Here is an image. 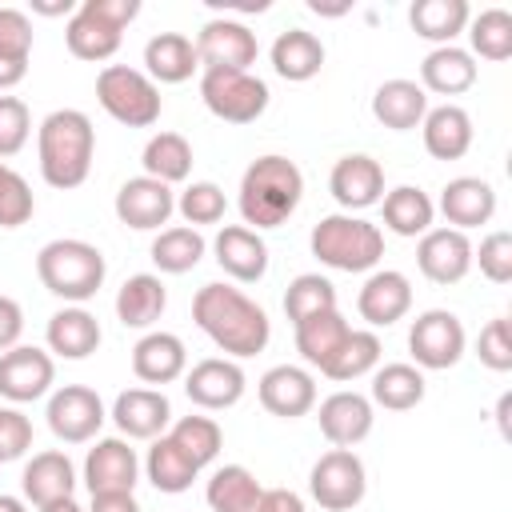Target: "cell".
I'll use <instances>...</instances> for the list:
<instances>
[{"mask_svg": "<svg viewBox=\"0 0 512 512\" xmlns=\"http://www.w3.org/2000/svg\"><path fill=\"white\" fill-rule=\"evenodd\" d=\"M32 448V420L20 408H0V464L20 460Z\"/></svg>", "mask_w": 512, "mask_h": 512, "instance_id": "52", "label": "cell"}, {"mask_svg": "<svg viewBox=\"0 0 512 512\" xmlns=\"http://www.w3.org/2000/svg\"><path fill=\"white\" fill-rule=\"evenodd\" d=\"M144 472H148L152 488H156V492H168V496L188 492L192 480L200 476V468H196L168 436H156V440H152V448H148V456H144Z\"/></svg>", "mask_w": 512, "mask_h": 512, "instance_id": "41", "label": "cell"}, {"mask_svg": "<svg viewBox=\"0 0 512 512\" xmlns=\"http://www.w3.org/2000/svg\"><path fill=\"white\" fill-rule=\"evenodd\" d=\"M440 212H444L448 228H456V232L480 228L496 216V188L480 176H456L440 192Z\"/></svg>", "mask_w": 512, "mask_h": 512, "instance_id": "24", "label": "cell"}, {"mask_svg": "<svg viewBox=\"0 0 512 512\" xmlns=\"http://www.w3.org/2000/svg\"><path fill=\"white\" fill-rule=\"evenodd\" d=\"M376 368H380V336L368 332V328H352L348 340L336 348V356H332L320 372H324L328 380L348 384V380H360V376H368V372H376Z\"/></svg>", "mask_w": 512, "mask_h": 512, "instance_id": "42", "label": "cell"}, {"mask_svg": "<svg viewBox=\"0 0 512 512\" xmlns=\"http://www.w3.org/2000/svg\"><path fill=\"white\" fill-rule=\"evenodd\" d=\"M208 244L200 236V228H188V224H176V228H160L156 240H152V264L164 272V276H184L192 272L200 260H204Z\"/></svg>", "mask_w": 512, "mask_h": 512, "instance_id": "38", "label": "cell"}, {"mask_svg": "<svg viewBox=\"0 0 512 512\" xmlns=\"http://www.w3.org/2000/svg\"><path fill=\"white\" fill-rule=\"evenodd\" d=\"M132 372L144 384H172L188 372V348L176 332H144L132 348Z\"/></svg>", "mask_w": 512, "mask_h": 512, "instance_id": "25", "label": "cell"}, {"mask_svg": "<svg viewBox=\"0 0 512 512\" xmlns=\"http://www.w3.org/2000/svg\"><path fill=\"white\" fill-rule=\"evenodd\" d=\"M32 12H40V16H72L76 4H72V0H56V4H40V0H32Z\"/></svg>", "mask_w": 512, "mask_h": 512, "instance_id": "57", "label": "cell"}, {"mask_svg": "<svg viewBox=\"0 0 512 512\" xmlns=\"http://www.w3.org/2000/svg\"><path fill=\"white\" fill-rule=\"evenodd\" d=\"M32 212H36V200H32L28 180L16 168H4L0 172V228H20L32 220Z\"/></svg>", "mask_w": 512, "mask_h": 512, "instance_id": "47", "label": "cell"}, {"mask_svg": "<svg viewBox=\"0 0 512 512\" xmlns=\"http://www.w3.org/2000/svg\"><path fill=\"white\" fill-rule=\"evenodd\" d=\"M260 492H264V484L244 464H224V468L212 472V480L204 488V500H208L212 512H256Z\"/></svg>", "mask_w": 512, "mask_h": 512, "instance_id": "37", "label": "cell"}, {"mask_svg": "<svg viewBox=\"0 0 512 512\" xmlns=\"http://www.w3.org/2000/svg\"><path fill=\"white\" fill-rule=\"evenodd\" d=\"M4 168H8V164H4V160H0V172H4Z\"/></svg>", "mask_w": 512, "mask_h": 512, "instance_id": "61", "label": "cell"}, {"mask_svg": "<svg viewBox=\"0 0 512 512\" xmlns=\"http://www.w3.org/2000/svg\"><path fill=\"white\" fill-rule=\"evenodd\" d=\"M192 320L228 360L256 356L272 340L268 312L232 284H204L192 296Z\"/></svg>", "mask_w": 512, "mask_h": 512, "instance_id": "1", "label": "cell"}, {"mask_svg": "<svg viewBox=\"0 0 512 512\" xmlns=\"http://www.w3.org/2000/svg\"><path fill=\"white\" fill-rule=\"evenodd\" d=\"M412 308V280L396 268H380L364 280V288L356 292V312L360 320H368L372 328H388L396 320H404Z\"/></svg>", "mask_w": 512, "mask_h": 512, "instance_id": "21", "label": "cell"}, {"mask_svg": "<svg viewBox=\"0 0 512 512\" xmlns=\"http://www.w3.org/2000/svg\"><path fill=\"white\" fill-rule=\"evenodd\" d=\"M328 308H336V288L320 272H300L284 292V312H288L292 324H300L316 312H328Z\"/></svg>", "mask_w": 512, "mask_h": 512, "instance_id": "45", "label": "cell"}, {"mask_svg": "<svg viewBox=\"0 0 512 512\" xmlns=\"http://www.w3.org/2000/svg\"><path fill=\"white\" fill-rule=\"evenodd\" d=\"M508 408H512V396L504 392L500 404H496V420H500V432H504V436H508Z\"/></svg>", "mask_w": 512, "mask_h": 512, "instance_id": "59", "label": "cell"}, {"mask_svg": "<svg viewBox=\"0 0 512 512\" xmlns=\"http://www.w3.org/2000/svg\"><path fill=\"white\" fill-rule=\"evenodd\" d=\"M472 12L464 0H416L408 8V24L420 40H432L436 48L440 44H452L464 28H468Z\"/></svg>", "mask_w": 512, "mask_h": 512, "instance_id": "35", "label": "cell"}, {"mask_svg": "<svg viewBox=\"0 0 512 512\" xmlns=\"http://www.w3.org/2000/svg\"><path fill=\"white\" fill-rule=\"evenodd\" d=\"M140 16V0H84L68 24H64V44L76 60H112L124 28Z\"/></svg>", "mask_w": 512, "mask_h": 512, "instance_id": "6", "label": "cell"}, {"mask_svg": "<svg viewBox=\"0 0 512 512\" xmlns=\"http://www.w3.org/2000/svg\"><path fill=\"white\" fill-rule=\"evenodd\" d=\"M20 492L28 504L44 508L52 500H64L76 492V468L68 460V452L60 448H48V452H36L28 464H24V476H20Z\"/></svg>", "mask_w": 512, "mask_h": 512, "instance_id": "26", "label": "cell"}, {"mask_svg": "<svg viewBox=\"0 0 512 512\" xmlns=\"http://www.w3.org/2000/svg\"><path fill=\"white\" fill-rule=\"evenodd\" d=\"M20 336H24V308H20L12 296L0 292V352L16 348Z\"/></svg>", "mask_w": 512, "mask_h": 512, "instance_id": "53", "label": "cell"}, {"mask_svg": "<svg viewBox=\"0 0 512 512\" xmlns=\"http://www.w3.org/2000/svg\"><path fill=\"white\" fill-rule=\"evenodd\" d=\"M468 44H472V60H508L512 56V16L504 8H484L480 16L468 20Z\"/></svg>", "mask_w": 512, "mask_h": 512, "instance_id": "44", "label": "cell"}, {"mask_svg": "<svg viewBox=\"0 0 512 512\" xmlns=\"http://www.w3.org/2000/svg\"><path fill=\"white\" fill-rule=\"evenodd\" d=\"M196 68H200L196 44L184 32H156L144 44V76L156 88L160 84H184V80H192Z\"/></svg>", "mask_w": 512, "mask_h": 512, "instance_id": "28", "label": "cell"}, {"mask_svg": "<svg viewBox=\"0 0 512 512\" xmlns=\"http://www.w3.org/2000/svg\"><path fill=\"white\" fill-rule=\"evenodd\" d=\"M88 512H140V504L132 492H96Z\"/></svg>", "mask_w": 512, "mask_h": 512, "instance_id": "55", "label": "cell"}, {"mask_svg": "<svg viewBox=\"0 0 512 512\" xmlns=\"http://www.w3.org/2000/svg\"><path fill=\"white\" fill-rule=\"evenodd\" d=\"M96 100L124 128H152L160 120V108H164L160 88L140 68H128V64H104L100 68Z\"/></svg>", "mask_w": 512, "mask_h": 512, "instance_id": "7", "label": "cell"}, {"mask_svg": "<svg viewBox=\"0 0 512 512\" xmlns=\"http://www.w3.org/2000/svg\"><path fill=\"white\" fill-rule=\"evenodd\" d=\"M420 136L432 160H460L472 148V116L460 104L428 108L420 120Z\"/></svg>", "mask_w": 512, "mask_h": 512, "instance_id": "31", "label": "cell"}, {"mask_svg": "<svg viewBox=\"0 0 512 512\" xmlns=\"http://www.w3.org/2000/svg\"><path fill=\"white\" fill-rule=\"evenodd\" d=\"M424 112H428V92H424L416 80L396 76V80H384V84L372 92V116H376L384 128H392V132H412V128H420Z\"/></svg>", "mask_w": 512, "mask_h": 512, "instance_id": "30", "label": "cell"}, {"mask_svg": "<svg viewBox=\"0 0 512 512\" xmlns=\"http://www.w3.org/2000/svg\"><path fill=\"white\" fill-rule=\"evenodd\" d=\"M52 384H56L52 352H44L36 344H16V348L0 352V396L4 400L32 404V400L48 396Z\"/></svg>", "mask_w": 512, "mask_h": 512, "instance_id": "13", "label": "cell"}, {"mask_svg": "<svg viewBox=\"0 0 512 512\" xmlns=\"http://www.w3.org/2000/svg\"><path fill=\"white\" fill-rule=\"evenodd\" d=\"M140 164H144V176L172 188V184L188 180V172H192V144L180 132H156V136H148Z\"/></svg>", "mask_w": 512, "mask_h": 512, "instance_id": "39", "label": "cell"}, {"mask_svg": "<svg viewBox=\"0 0 512 512\" xmlns=\"http://www.w3.org/2000/svg\"><path fill=\"white\" fill-rule=\"evenodd\" d=\"M316 424H320V432H324V440H328L332 448H356V444L372 432L376 412H372V400H368L364 392L340 388V392H332V396L320 400Z\"/></svg>", "mask_w": 512, "mask_h": 512, "instance_id": "16", "label": "cell"}, {"mask_svg": "<svg viewBox=\"0 0 512 512\" xmlns=\"http://www.w3.org/2000/svg\"><path fill=\"white\" fill-rule=\"evenodd\" d=\"M476 356H480V364L492 368V372H508V368H512V324H508V316H496V320H488V324L480 328V336H476Z\"/></svg>", "mask_w": 512, "mask_h": 512, "instance_id": "49", "label": "cell"}, {"mask_svg": "<svg viewBox=\"0 0 512 512\" xmlns=\"http://www.w3.org/2000/svg\"><path fill=\"white\" fill-rule=\"evenodd\" d=\"M308 492L324 512H348L364 500L368 492V472L364 460L352 448H332L324 452L312 472H308Z\"/></svg>", "mask_w": 512, "mask_h": 512, "instance_id": "9", "label": "cell"}, {"mask_svg": "<svg viewBox=\"0 0 512 512\" xmlns=\"http://www.w3.org/2000/svg\"><path fill=\"white\" fill-rule=\"evenodd\" d=\"M36 276L52 296H60L68 304H84L100 292L108 264H104V252L96 244L76 240V236H60L36 252Z\"/></svg>", "mask_w": 512, "mask_h": 512, "instance_id": "4", "label": "cell"}, {"mask_svg": "<svg viewBox=\"0 0 512 512\" xmlns=\"http://www.w3.org/2000/svg\"><path fill=\"white\" fill-rule=\"evenodd\" d=\"M268 56H272V72L280 80H288V84H304V80H312L324 68V44H320V36H312L304 28L280 32L272 40Z\"/></svg>", "mask_w": 512, "mask_h": 512, "instance_id": "32", "label": "cell"}, {"mask_svg": "<svg viewBox=\"0 0 512 512\" xmlns=\"http://www.w3.org/2000/svg\"><path fill=\"white\" fill-rule=\"evenodd\" d=\"M212 252H216V264L240 284H256L268 272V244L260 240V232L244 224H224L212 240Z\"/></svg>", "mask_w": 512, "mask_h": 512, "instance_id": "23", "label": "cell"}, {"mask_svg": "<svg viewBox=\"0 0 512 512\" xmlns=\"http://www.w3.org/2000/svg\"><path fill=\"white\" fill-rule=\"evenodd\" d=\"M308 248L320 264L336 272H372L384 256V232L364 216L332 212L312 228Z\"/></svg>", "mask_w": 512, "mask_h": 512, "instance_id": "5", "label": "cell"}, {"mask_svg": "<svg viewBox=\"0 0 512 512\" xmlns=\"http://www.w3.org/2000/svg\"><path fill=\"white\" fill-rule=\"evenodd\" d=\"M472 264H480V272L492 284H508L512 280V232H488L480 240V248H472Z\"/></svg>", "mask_w": 512, "mask_h": 512, "instance_id": "48", "label": "cell"}, {"mask_svg": "<svg viewBox=\"0 0 512 512\" xmlns=\"http://www.w3.org/2000/svg\"><path fill=\"white\" fill-rule=\"evenodd\" d=\"M292 328H296V352H300L312 368H324V364L336 356V348L348 340V332H352V324L340 316V308L316 312V316H308V320H300V324H292Z\"/></svg>", "mask_w": 512, "mask_h": 512, "instance_id": "34", "label": "cell"}, {"mask_svg": "<svg viewBox=\"0 0 512 512\" xmlns=\"http://www.w3.org/2000/svg\"><path fill=\"white\" fill-rule=\"evenodd\" d=\"M112 208H116V220H120L124 228L156 232L160 224L172 220L176 196H172L168 184H160V180H152V176H132V180H124V184L116 188Z\"/></svg>", "mask_w": 512, "mask_h": 512, "instance_id": "14", "label": "cell"}, {"mask_svg": "<svg viewBox=\"0 0 512 512\" xmlns=\"http://www.w3.org/2000/svg\"><path fill=\"white\" fill-rule=\"evenodd\" d=\"M416 268L432 284H460L472 268V240L456 228H428L416 244Z\"/></svg>", "mask_w": 512, "mask_h": 512, "instance_id": "18", "label": "cell"}, {"mask_svg": "<svg viewBox=\"0 0 512 512\" xmlns=\"http://www.w3.org/2000/svg\"><path fill=\"white\" fill-rule=\"evenodd\" d=\"M32 136V116L20 96H0V160L16 156Z\"/></svg>", "mask_w": 512, "mask_h": 512, "instance_id": "50", "label": "cell"}, {"mask_svg": "<svg viewBox=\"0 0 512 512\" xmlns=\"http://www.w3.org/2000/svg\"><path fill=\"white\" fill-rule=\"evenodd\" d=\"M256 396H260L264 412H272L280 420H296L316 408V380L300 364H276L260 376Z\"/></svg>", "mask_w": 512, "mask_h": 512, "instance_id": "19", "label": "cell"}, {"mask_svg": "<svg viewBox=\"0 0 512 512\" xmlns=\"http://www.w3.org/2000/svg\"><path fill=\"white\" fill-rule=\"evenodd\" d=\"M328 192L348 212H360V208L380 204V196H384V168H380V160H372L364 152L340 156L332 164V172H328Z\"/></svg>", "mask_w": 512, "mask_h": 512, "instance_id": "20", "label": "cell"}, {"mask_svg": "<svg viewBox=\"0 0 512 512\" xmlns=\"http://www.w3.org/2000/svg\"><path fill=\"white\" fill-rule=\"evenodd\" d=\"M168 308V288L152 272H136L116 292V320L124 328H152Z\"/></svg>", "mask_w": 512, "mask_h": 512, "instance_id": "33", "label": "cell"}, {"mask_svg": "<svg viewBox=\"0 0 512 512\" xmlns=\"http://www.w3.org/2000/svg\"><path fill=\"white\" fill-rule=\"evenodd\" d=\"M44 340H48V352L52 356H64V360H84L100 348L104 332H100V320L72 304V308H60L48 316V328H44Z\"/></svg>", "mask_w": 512, "mask_h": 512, "instance_id": "27", "label": "cell"}, {"mask_svg": "<svg viewBox=\"0 0 512 512\" xmlns=\"http://www.w3.org/2000/svg\"><path fill=\"white\" fill-rule=\"evenodd\" d=\"M200 100L216 120L228 124H252L268 108V84L252 72H228V68H204L200 76Z\"/></svg>", "mask_w": 512, "mask_h": 512, "instance_id": "8", "label": "cell"}, {"mask_svg": "<svg viewBox=\"0 0 512 512\" xmlns=\"http://www.w3.org/2000/svg\"><path fill=\"white\" fill-rule=\"evenodd\" d=\"M384 204V228L396 232V236H424L432 228V216H436V204L428 200L424 188H412V184H400L392 192L380 196Z\"/></svg>", "mask_w": 512, "mask_h": 512, "instance_id": "36", "label": "cell"}, {"mask_svg": "<svg viewBox=\"0 0 512 512\" xmlns=\"http://www.w3.org/2000/svg\"><path fill=\"white\" fill-rule=\"evenodd\" d=\"M256 512H308V508H304V496L292 488H264Z\"/></svg>", "mask_w": 512, "mask_h": 512, "instance_id": "54", "label": "cell"}, {"mask_svg": "<svg viewBox=\"0 0 512 512\" xmlns=\"http://www.w3.org/2000/svg\"><path fill=\"white\" fill-rule=\"evenodd\" d=\"M40 512H88V508H80V504H76V496H64V500H52V504H44Z\"/></svg>", "mask_w": 512, "mask_h": 512, "instance_id": "58", "label": "cell"}, {"mask_svg": "<svg viewBox=\"0 0 512 512\" xmlns=\"http://www.w3.org/2000/svg\"><path fill=\"white\" fill-rule=\"evenodd\" d=\"M0 512H28V504H24L20 496H8V492H0Z\"/></svg>", "mask_w": 512, "mask_h": 512, "instance_id": "60", "label": "cell"}, {"mask_svg": "<svg viewBox=\"0 0 512 512\" xmlns=\"http://www.w3.org/2000/svg\"><path fill=\"white\" fill-rule=\"evenodd\" d=\"M44 416H48L52 436L64 440V444H88L100 432V424L108 420L100 392L88 388V384H64V388H56L48 396V412Z\"/></svg>", "mask_w": 512, "mask_h": 512, "instance_id": "11", "label": "cell"}, {"mask_svg": "<svg viewBox=\"0 0 512 512\" xmlns=\"http://www.w3.org/2000/svg\"><path fill=\"white\" fill-rule=\"evenodd\" d=\"M112 420L128 440H156L172 420V404L160 388H124L112 404Z\"/></svg>", "mask_w": 512, "mask_h": 512, "instance_id": "22", "label": "cell"}, {"mask_svg": "<svg viewBox=\"0 0 512 512\" xmlns=\"http://www.w3.org/2000/svg\"><path fill=\"white\" fill-rule=\"evenodd\" d=\"M424 372L416 364H384L372 372V404L388 408V412H408L424 400Z\"/></svg>", "mask_w": 512, "mask_h": 512, "instance_id": "40", "label": "cell"}, {"mask_svg": "<svg viewBox=\"0 0 512 512\" xmlns=\"http://www.w3.org/2000/svg\"><path fill=\"white\" fill-rule=\"evenodd\" d=\"M464 348H468L464 324L448 308H428L408 328V352H412L416 368H428V372L456 368L460 356H464Z\"/></svg>", "mask_w": 512, "mask_h": 512, "instance_id": "10", "label": "cell"}, {"mask_svg": "<svg viewBox=\"0 0 512 512\" xmlns=\"http://www.w3.org/2000/svg\"><path fill=\"white\" fill-rule=\"evenodd\" d=\"M196 44V60L200 68H228V72H248L260 56V44H256V32L244 24V20H228V16H212L200 36L192 40Z\"/></svg>", "mask_w": 512, "mask_h": 512, "instance_id": "12", "label": "cell"}, {"mask_svg": "<svg viewBox=\"0 0 512 512\" xmlns=\"http://www.w3.org/2000/svg\"><path fill=\"white\" fill-rule=\"evenodd\" d=\"M476 76H480V68L472 60V52L456 48V44H440L420 60V88L436 92V96H460L476 84Z\"/></svg>", "mask_w": 512, "mask_h": 512, "instance_id": "29", "label": "cell"}, {"mask_svg": "<svg viewBox=\"0 0 512 512\" xmlns=\"http://www.w3.org/2000/svg\"><path fill=\"white\" fill-rule=\"evenodd\" d=\"M36 156H40V176L44 184L68 192L80 188L92 172L96 156V128L88 112L80 108H56L40 120L36 128Z\"/></svg>", "mask_w": 512, "mask_h": 512, "instance_id": "2", "label": "cell"}, {"mask_svg": "<svg viewBox=\"0 0 512 512\" xmlns=\"http://www.w3.org/2000/svg\"><path fill=\"white\" fill-rule=\"evenodd\" d=\"M168 440H172L196 468H208V464L220 456V448H224V432H220V424H216L212 416H180V420L172 424Z\"/></svg>", "mask_w": 512, "mask_h": 512, "instance_id": "43", "label": "cell"}, {"mask_svg": "<svg viewBox=\"0 0 512 512\" xmlns=\"http://www.w3.org/2000/svg\"><path fill=\"white\" fill-rule=\"evenodd\" d=\"M140 480V460L136 448L124 436H104L88 448L84 456V484L88 492H132Z\"/></svg>", "mask_w": 512, "mask_h": 512, "instance_id": "17", "label": "cell"}, {"mask_svg": "<svg viewBox=\"0 0 512 512\" xmlns=\"http://www.w3.org/2000/svg\"><path fill=\"white\" fill-rule=\"evenodd\" d=\"M32 56V20L20 8H0V60L28 64Z\"/></svg>", "mask_w": 512, "mask_h": 512, "instance_id": "51", "label": "cell"}, {"mask_svg": "<svg viewBox=\"0 0 512 512\" xmlns=\"http://www.w3.org/2000/svg\"><path fill=\"white\" fill-rule=\"evenodd\" d=\"M304 200V176L288 156H256L244 176H240V216L244 228L260 232V228H280Z\"/></svg>", "mask_w": 512, "mask_h": 512, "instance_id": "3", "label": "cell"}, {"mask_svg": "<svg viewBox=\"0 0 512 512\" xmlns=\"http://www.w3.org/2000/svg\"><path fill=\"white\" fill-rule=\"evenodd\" d=\"M24 76H28V64H12V60H0V92L16 88Z\"/></svg>", "mask_w": 512, "mask_h": 512, "instance_id": "56", "label": "cell"}, {"mask_svg": "<svg viewBox=\"0 0 512 512\" xmlns=\"http://www.w3.org/2000/svg\"><path fill=\"white\" fill-rule=\"evenodd\" d=\"M176 212L184 216L188 228H200V224H220L224 212H228V200H224V188L212 184V180H192L180 200H176Z\"/></svg>", "mask_w": 512, "mask_h": 512, "instance_id": "46", "label": "cell"}, {"mask_svg": "<svg viewBox=\"0 0 512 512\" xmlns=\"http://www.w3.org/2000/svg\"><path fill=\"white\" fill-rule=\"evenodd\" d=\"M248 380H244V368L228 356H208V360H196L188 372H184V392L196 408H208V412H220V408H232L240 404Z\"/></svg>", "mask_w": 512, "mask_h": 512, "instance_id": "15", "label": "cell"}]
</instances>
